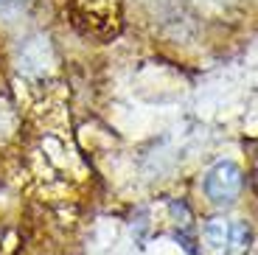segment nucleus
I'll list each match as a JSON object with an SVG mask.
<instances>
[{"instance_id": "f257e3e1", "label": "nucleus", "mask_w": 258, "mask_h": 255, "mask_svg": "<svg viewBox=\"0 0 258 255\" xmlns=\"http://www.w3.org/2000/svg\"><path fill=\"white\" fill-rule=\"evenodd\" d=\"M244 185V174L233 160H222L208 171L205 177V194L213 205H233L241 194Z\"/></svg>"}, {"instance_id": "f03ea898", "label": "nucleus", "mask_w": 258, "mask_h": 255, "mask_svg": "<svg viewBox=\"0 0 258 255\" xmlns=\"http://www.w3.org/2000/svg\"><path fill=\"white\" fill-rule=\"evenodd\" d=\"M205 244L216 255L241 252L250 244V230L244 222H230V219H211L205 224Z\"/></svg>"}, {"instance_id": "7ed1b4c3", "label": "nucleus", "mask_w": 258, "mask_h": 255, "mask_svg": "<svg viewBox=\"0 0 258 255\" xmlns=\"http://www.w3.org/2000/svg\"><path fill=\"white\" fill-rule=\"evenodd\" d=\"M252 185H255V191H258V152H255V163H252Z\"/></svg>"}]
</instances>
